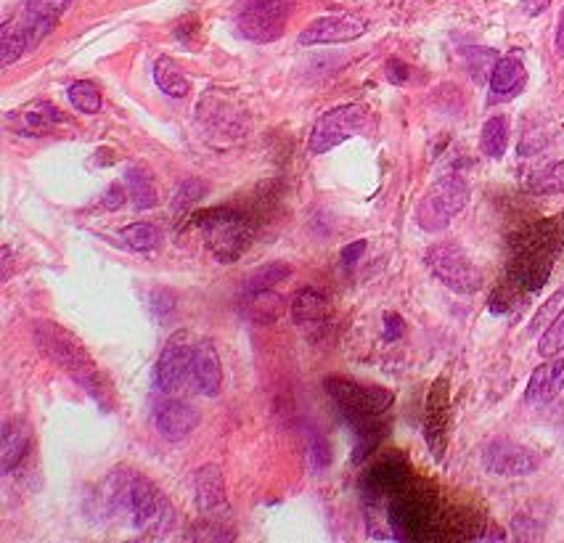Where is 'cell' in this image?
I'll use <instances>...</instances> for the list:
<instances>
[{
	"instance_id": "cell-17",
	"label": "cell",
	"mask_w": 564,
	"mask_h": 543,
	"mask_svg": "<svg viewBox=\"0 0 564 543\" xmlns=\"http://www.w3.org/2000/svg\"><path fill=\"white\" fill-rule=\"evenodd\" d=\"M408 483H411V477H408V467L403 461H382L363 477V498H366V504L384 501L392 493H398L400 488H406Z\"/></svg>"
},
{
	"instance_id": "cell-23",
	"label": "cell",
	"mask_w": 564,
	"mask_h": 543,
	"mask_svg": "<svg viewBox=\"0 0 564 543\" xmlns=\"http://www.w3.org/2000/svg\"><path fill=\"white\" fill-rule=\"evenodd\" d=\"M286 302L284 297L276 295L273 289H263V292H247L244 297V316L252 324H273L284 316Z\"/></svg>"
},
{
	"instance_id": "cell-30",
	"label": "cell",
	"mask_w": 564,
	"mask_h": 543,
	"mask_svg": "<svg viewBox=\"0 0 564 543\" xmlns=\"http://www.w3.org/2000/svg\"><path fill=\"white\" fill-rule=\"evenodd\" d=\"M292 276V265L286 263H268L263 268H257L255 273L247 276V292H263V289H273L279 281H286Z\"/></svg>"
},
{
	"instance_id": "cell-38",
	"label": "cell",
	"mask_w": 564,
	"mask_h": 543,
	"mask_svg": "<svg viewBox=\"0 0 564 543\" xmlns=\"http://www.w3.org/2000/svg\"><path fill=\"white\" fill-rule=\"evenodd\" d=\"M387 80H390V83H395V85L406 83V80H408L406 64H403V61H398V59L387 61Z\"/></svg>"
},
{
	"instance_id": "cell-36",
	"label": "cell",
	"mask_w": 564,
	"mask_h": 543,
	"mask_svg": "<svg viewBox=\"0 0 564 543\" xmlns=\"http://www.w3.org/2000/svg\"><path fill=\"white\" fill-rule=\"evenodd\" d=\"M149 305H151V310H154V316L165 318L167 313H173V308H175L173 292H167V289H154V292H151Z\"/></svg>"
},
{
	"instance_id": "cell-8",
	"label": "cell",
	"mask_w": 564,
	"mask_h": 543,
	"mask_svg": "<svg viewBox=\"0 0 564 543\" xmlns=\"http://www.w3.org/2000/svg\"><path fill=\"white\" fill-rule=\"evenodd\" d=\"M371 125V114L363 104H342L329 109L318 117V122L310 130L308 151L310 154H326L334 146L345 144L347 138L361 136L363 130Z\"/></svg>"
},
{
	"instance_id": "cell-32",
	"label": "cell",
	"mask_w": 564,
	"mask_h": 543,
	"mask_svg": "<svg viewBox=\"0 0 564 543\" xmlns=\"http://www.w3.org/2000/svg\"><path fill=\"white\" fill-rule=\"evenodd\" d=\"M69 101H72V106H75L77 112L83 114L101 112V93H98L96 85L85 83V80H80V83H75L69 88Z\"/></svg>"
},
{
	"instance_id": "cell-5",
	"label": "cell",
	"mask_w": 564,
	"mask_h": 543,
	"mask_svg": "<svg viewBox=\"0 0 564 543\" xmlns=\"http://www.w3.org/2000/svg\"><path fill=\"white\" fill-rule=\"evenodd\" d=\"M469 202V186L461 175L437 178L416 204V226L427 234H440L451 226Z\"/></svg>"
},
{
	"instance_id": "cell-6",
	"label": "cell",
	"mask_w": 564,
	"mask_h": 543,
	"mask_svg": "<svg viewBox=\"0 0 564 543\" xmlns=\"http://www.w3.org/2000/svg\"><path fill=\"white\" fill-rule=\"evenodd\" d=\"M194 226L202 231L204 242H207L212 255L218 257V260H223V263L239 260V255L249 244L247 220L241 218L239 212L226 210V207L199 212Z\"/></svg>"
},
{
	"instance_id": "cell-43",
	"label": "cell",
	"mask_w": 564,
	"mask_h": 543,
	"mask_svg": "<svg viewBox=\"0 0 564 543\" xmlns=\"http://www.w3.org/2000/svg\"><path fill=\"white\" fill-rule=\"evenodd\" d=\"M549 3L551 0H522V8H525L530 16H535V14H541V11H546Z\"/></svg>"
},
{
	"instance_id": "cell-29",
	"label": "cell",
	"mask_w": 564,
	"mask_h": 543,
	"mask_svg": "<svg viewBox=\"0 0 564 543\" xmlns=\"http://www.w3.org/2000/svg\"><path fill=\"white\" fill-rule=\"evenodd\" d=\"M188 541H234V528L223 522L218 514H204V520L194 522L188 530Z\"/></svg>"
},
{
	"instance_id": "cell-34",
	"label": "cell",
	"mask_w": 564,
	"mask_h": 543,
	"mask_svg": "<svg viewBox=\"0 0 564 543\" xmlns=\"http://www.w3.org/2000/svg\"><path fill=\"white\" fill-rule=\"evenodd\" d=\"M564 350V308L559 310L557 318L551 321L549 329L541 334V342H538V353L543 358H554Z\"/></svg>"
},
{
	"instance_id": "cell-16",
	"label": "cell",
	"mask_w": 564,
	"mask_h": 543,
	"mask_svg": "<svg viewBox=\"0 0 564 543\" xmlns=\"http://www.w3.org/2000/svg\"><path fill=\"white\" fill-rule=\"evenodd\" d=\"M448 382L437 379L427 400V419H424V435H427L429 451L437 461L443 459L445 443H448Z\"/></svg>"
},
{
	"instance_id": "cell-21",
	"label": "cell",
	"mask_w": 564,
	"mask_h": 543,
	"mask_svg": "<svg viewBox=\"0 0 564 543\" xmlns=\"http://www.w3.org/2000/svg\"><path fill=\"white\" fill-rule=\"evenodd\" d=\"M292 318L302 332L321 334V329L329 324V305H326V297L321 295V292H316L313 287L300 289L292 302Z\"/></svg>"
},
{
	"instance_id": "cell-42",
	"label": "cell",
	"mask_w": 564,
	"mask_h": 543,
	"mask_svg": "<svg viewBox=\"0 0 564 543\" xmlns=\"http://www.w3.org/2000/svg\"><path fill=\"white\" fill-rule=\"evenodd\" d=\"M0 255H3L0 257V260H3V273H0V279L8 281L11 279V268H14V257H11V249L8 247L0 249Z\"/></svg>"
},
{
	"instance_id": "cell-24",
	"label": "cell",
	"mask_w": 564,
	"mask_h": 543,
	"mask_svg": "<svg viewBox=\"0 0 564 543\" xmlns=\"http://www.w3.org/2000/svg\"><path fill=\"white\" fill-rule=\"evenodd\" d=\"M125 186H128V194L136 204V210H151L159 204V191L157 183L151 178V173L141 165H128L125 170Z\"/></svg>"
},
{
	"instance_id": "cell-4",
	"label": "cell",
	"mask_w": 564,
	"mask_h": 543,
	"mask_svg": "<svg viewBox=\"0 0 564 543\" xmlns=\"http://www.w3.org/2000/svg\"><path fill=\"white\" fill-rule=\"evenodd\" d=\"M130 525L146 538H167L175 530V509L154 480L133 469L130 483Z\"/></svg>"
},
{
	"instance_id": "cell-26",
	"label": "cell",
	"mask_w": 564,
	"mask_h": 543,
	"mask_svg": "<svg viewBox=\"0 0 564 543\" xmlns=\"http://www.w3.org/2000/svg\"><path fill=\"white\" fill-rule=\"evenodd\" d=\"M27 51H30V40L19 27V22L11 19V22L3 24V32H0V67H11Z\"/></svg>"
},
{
	"instance_id": "cell-27",
	"label": "cell",
	"mask_w": 564,
	"mask_h": 543,
	"mask_svg": "<svg viewBox=\"0 0 564 543\" xmlns=\"http://www.w3.org/2000/svg\"><path fill=\"white\" fill-rule=\"evenodd\" d=\"M154 83L162 93L173 96V99H183L188 96V80L183 77V72L178 69L173 59H159L157 67H154Z\"/></svg>"
},
{
	"instance_id": "cell-28",
	"label": "cell",
	"mask_w": 564,
	"mask_h": 543,
	"mask_svg": "<svg viewBox=\"0 0 564 543\" xmlns=\"http://www.w3.org/2000/svg\"><path fill=\"white\" fill-rule=\"evenodd\" d=\"M527 189L530 194L546 197V194H562L564 191V162H551V165L535 170L527 178Z\"/></svg>"
},
{
	"instance_id": "cell-7",
	"label": "cell",
	"mask_w": 564,
	"mask_h": 543,
	"mask_svg": "<svg viewBox=\"0 0 564 543\" xmlns=\"http://www.w3.org/2000/svg\"><path fill=\"white\" fill-rule=\"evenodd\" d=\"M427 265L440 284L456 295H474L482 289V271L456 242H440L427 249Z\"/></svg>"
},
{
	"instance_id": "cell-14",
	"label": "cell",
	"mask_w": 564,
	"mask_h": 543,
	"mask_svg": "<svg viewBox=\"0 0 564 543\" xmlns=\"http://www.w3.org/2000/svg\"><path fill=\"white\" fill-rule=\"evenodd\" d=\"M69 3L72 0H27L24 3L22 14L14 16V19L24 30L27 40H30V48H35L51 35L56 22L69 8Z\"/></svg>"
},
{
	"instance_id": "cell-41",
	"label": "cell",
	"mask_w": 564,
	"mask_h": 543,
	"mask_svg": "<svg viewBox=\"0 0 564 543\" xmlns=\"http://www.w3.org/2000/svg\"><path fill=\"white\" fill-rule=\"evenodd\" d=\"M384 340L387 342H392V340H398L400 334H403V318L400 316H387V321H384Z\"/></svg>"
},
{
	"instance_id": "cell-15",
	"label": "cell",
	"mask_w": 564,
	"mask_h": 543,
	"mask_svg": "<svg viewBox=\"0 0 564 543\" xmlns=\"http://www.w3.org/2000/svg\"><path fill=\"white\" fill-rule=\"evenodd\" d=\"M191 390L204 398H218L223 390V366H220L218 347L210 340L194 342L191 350Z\"/></svg>"
},
{
	"instance_id": "cell-2",
	"label": "cell",
	"mask_w": 564,
	"mask_h": 543,
	"mask_svg": "<svg viewBox=\"0 0 564 543\" xmlns=\"http://www.w3.org/2000/svg\"><path fill=\"white\" fill-rule=\"evenodd\" d=\"M32 340H35L40 353L46 355L51 363H56L61 371H67L69 377L75 379L98 406L112 408V387L75 334L61 329L53 321H35L32 324Z\"/></svg>"
},
{
	"instance_id": "cell-11",
	"label": "cell",
	"mask_w": 564,
	"mask_h": 543,
	"mask_svg": "<svg viewBox=\"0 0 564 543\" xmlns=\"http://www.w3.org/2000/svg\"><path fill=\"white\" fill-rule=\"evenodd\" d=\"M149 411L157 432L170 443L186 440L199 427V419H202L199 411L191 403H186L181 395H165L157 393V390H154L149 400Z\"/></svg>"
},
{
	"instance_id": "cell-25",
	"label": "cell",
	"mask_w": 564,
	"mask_h": 543,
	"mask_svg": "<svg viewBox=\"0 0 564 543\" xmlns=\"http://www.w3.org/2000/svg\"><path fill=\"white\" fill-rule=\"evenodd\" d=\"M506 144H509V117L496 114V117H490V120L482 125L480 149L485 157L501 159L504 157Z\"/></svg>"
},
{
	"instance_id": "cell-35",
	"label": "cell",
	"mask_w": 564,
	"mask_h": 543,
	"mask_svg": "<svg viewBox=\"0 0 564 543\" xmlns=\"http://www.w3.org/2000/svg\"><path fill=\"white\" fill-rule=\"evenodd\" d=\"M204 194H207V183L204 181H199V178L183 181L181 189L175 191V197H173L175 212H188L196 202H199V199L204 197Z\"/></svg>"
},
{
	"instance_id": "cell-22",
	"label": "cell",
	"mask_w": 564,
	"mask_h": 543,
	"mask_svg": "<svg viewBox=\"0 0 564 543\" xmlns=\"http://www.w3.org/2000/svg\"><path fill=\"white\" fill-rule=\"evenodd\" d=\"M527 83V69L519 56H504L496 61L493 75H490V99L506 101L514 99Z\"/></svg>"
},
{
	"instance_id": "cell-19",
	"label": "cell",
	"mask_w": 564,
	"mask_h": 543,
	"mask_svg": "<svg viewBox=\"0 0 564 543\" xmlns=\"http://www.w3.org/2000/svg\"><path fill=\"white\" fill-rule=\"evenodd\" d=\"M32 448V430L30 424L24 422L22 416H14L3 424V435H0V472L11 475L16 467H22L27 453Z\"/></svg>"
},
{
	"instance_id": "cell-13",
	"label": "cell",
	"mask_w": 564,
	"mask_h": 543,
	"mask_svg": "<svg viewBox=\"0 0 564 543\" xmlns=\"http://www.w3.org/2000/svg\"><path fill=\"white\" fill-rule=\"evenodd\" d=\"M369 22L355 14H331L324 19H316L308 30L302 32L297 43L300 46H329V43H350L366 35Z\"/></svg>"
},
{
	"instance_id": "cell-33",
	"label": "cell",
	"mask_w": 564,
	"mask_h": 543,
	"mask_svg": "<svg viewBox=\"0 0 564 543\" xmlns=\"http://www.w3.org/2000/svg\"><path fill=\"white\" fill-rule=\"evenodd\" d=\"M22 117L24 122H30L32 128L43 130V133L51 128L53 122H64V114L53 104H48V101H35V104H30L27 109H22Z\"/></svg>"
},
{
	"instance_id": "cell-9",
	"label": "cell",
	"mask_w": 564,
	"mask_h": 543,
	"mask_svg": "<svg viewBox=\"0 0 564 543\" xmlns=\"http://www.w3.org/2000/svg\"><path fill=\"white\" fill-rule=\"evenodd\" d=\"M191 350L194 342L186 332L170 337L165 350L154 363V390L165 395H181L191 390Z\"/></svg>"
},
{
	"instance_id": "cell-31",
	"label": "cell",
	"mask_w": 564,
	"mask_h": 543,
	"mask_svg": "<svg viewBox=\"0 0 564 543\" xmlns=\"http://www.w3.org/2000/svg\"><path fill=\"white\" fill-rule=\"evenodd\" d=\"M120 236L122 242L136 252H151L159 244V228L151 226V223H130V226L122 228Z\"/></svg>"
},
{
	"instance_id": "cell-44",
	"label": "cell",
	"mask_w": 564,
	"mask_h": 543,
	"mask_svg": "<svg viewBox=\"0 0 564 543\" xmlns=\"http://www.w3.org/2000/svg\"><path fill=\"white\" fill-rule=\"evenodd\" d=\"M557 56H564V8L557 24Z\"/></svg>"
},
{
	"instance_id": "cell-10",
	"label": "cell",
	"mask_w": 564,
	"mask_h": 543,
	"mask_svg": "<svg viewBox=\"0 0 564 543\" xmlns=\"http://www.w3.org/2000/svg\"><path fill=\"white\" fill-rule=\"evenodd\" d=\"M292 0H255L239 16V32L252 43H273L286 32Z\"/></svg>"
},
{
	"instance_id": "cell-12",
	"label": "cell",
	"mask_w": 564,
	"mask_h": 543,
	"mask_svg": "<svg viewBox=\"0 0 564 543\" xmlns=\"http://www.w3.org/2000/svg\"><path fill=\"white\" fill-rule=\"evenodd\" d=\"M482 464L488 472L501 477H525L533 475L541 459L527 445L514 443L509 438H493L482 448Z\"/></svg>"
},
{
	"instance_id": "cell-18",
	"label": "cell",
	"mask_w": 564,
	"mask_h": 543,
	"mask_svg": "<svg viewBox=\"0 0 564 543\" xmlns=\"http://www.w3.org/2000/svg\"><path fill=\"white\" fill-rule=\"evenodd\" d=\"M194 498L196 509L202 514H220L228 512L226 480L218 464H204L196 469L194 475Z\"/></svg>"
},
{
	"instance_id": "cell-40",
	"label": "cell",
	"mask_w": 564,
	"mask_h": 543,
	"mask_svg": "<svg viewBox=\"0 0 564 543\" xmlns=\"http://www.w3.org/2000/svg\"><path fill=\"white\" fill-rule=\"evenodd\" d=\"M363 249H366V242L347 244V247L342 249V263H345L347 268L358 263V260H361V255H363Z\"/></svg>"
},
{
	"instance_id": "cell-3",
	"label": "cell",
	"mask_w": 564,
	"mask_h": 543,
	"mask_svg": "<svg viewBox=\"0 0 564 543\" xmlns=\"http://www.w3.org/2000/svg\"><path fill=\"white\" fill-rule=\"evenodd\" d=\"M384 517L395 541H422L435 533V504L411 483L384 498Z\"/></svg>"
},
{
	"instance_id": "cell-20",
	"label": "cell",
	"mask_w": 564,
	"mask_h": 543,
	"mask_svg": "<svg viewBox=\"0 0 564 543\" xmlns=\"http://www.w3.org/2000/svg\"><path fill=\"white\" fill-rule=\"evenodd\" d=\"M564 390V361L562 358H551L541 363L538 369L530 374V382L525 387V403L527 406H546L557 398Z\"/></svg>"
},
{
	"instance_id": "cell-37",
	"label": "cell",
	"mask_w": 564,
	"mask_h": 543,
	"mask_svg": "<svg viewBox=\"0 0 564 543\" xmlns=\"http://www.w3.org/2000/svg\"><path fill=\"white\" fill-rule=\"evenodd\" d=\"M128 197H130V194H128V186H125V183H120V181L112 183V186H109V191L104 194V207H106V210H120Z\"/></svg>"
},
{
	"instance_id": "cell-39",
	"label": "cell",
	"mask_w": 564,
	"mask_h": 543,
	"mask_svg": "<svg viewBox=\"0 0 564 543\" xmlns=\"http://www.w3.org/2000/svg\"><path fill=\"white\" fill-rule=\"evenodd\" d=\"M562 297H564V289H562V292H557V295H554V297H551L549 305H546V308H543L541 313H538V316H535V324L530 326V329H533V332H535V329H538V326L546 324V318L554 316V310L559 308V302H562ZM554 318H557V316H554Z\"/></svg>"
},
{
	"instance_id": "cell-1",
	"label": "cell",
	"mask_w": 564,
	"mask_h": 543,
	"mask_svg": "<svg viewBox=\"0 0 564 543\" xmlns=\"http://www.w3.org/2000/svg\"><path fill=\"white\" fill-rule=\"evenodd\" d=\"M324 390L339 416L350 424L355 432V451L353 464H361L376 451V445L382 443L387 435V414L392 406V393L384 387L358 385L353 379L345 377H326Z\"/></svg>"
}]
</instances>
